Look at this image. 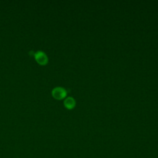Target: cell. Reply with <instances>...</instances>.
Listing matches in <instances>:
<instances>
[{
	"label": "cell",
	"instance_id": "1",
	"mask_svg": "<svg viewBox=\"0 0 158 158\" xmlns=\"http://www.w3.org/2000/svg\"><path fill=\"white\" fill-rule=\"evenodd\" d=\"M34 57L36 62L40 65H45L48 62V57L45 52L41 51H38L34 54Z\"/></svg>",
	"mask_w": 158,
	"mask_h": 158
},
{
	"label": "cell",
	"instance_id": "2",
	"mask_svg": "<svg viewBox=\"0 0 158 158\" xmlns=\"http://www.w3.org/2000/svg\"><path fill=\"white\" fill-rule=\"evenodd\" d=\"M52 95L56 99H62L66 96L67 91L64 88L57 86L52 90Z\"/></svg>",
	"mask_w": 158,
	"mask_h": 158
},
{
	"label": "cell",
	"instance_id": "3",
	"mask_svg": "<svg viewBox=\"0 0 158 158\" xmlns=\"http://www.w3.org/2000/svg\"><path fill=\"white\" fill-rule=\"evenodd\" d=\"M64 106L69 109H73L75 106V101L72 97H67L64 101Z\"/></svg>",
	"mask_w": 158,
	"mask_h": 158
}]
</instances>
